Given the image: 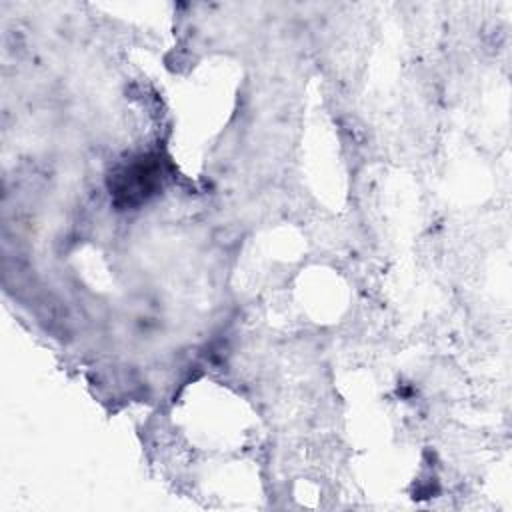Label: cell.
Listing matches in <instances>:
<instances>
[{"label": "cell", "instance_id": "6da1fadb", "mask_svg": "<svg viewBox=\"0 0 512 512\" xmlns=\"http://www.w3.org/2000/svg\"><path fill=\"white\" fill-rule=\"evenodd\" d=\"M162 168L158 158L142 156L122 166L110 180V194L122 208L138 206L148 200L160 186Z\"/></svg>", "mask_w": 512, "mask_h": 512}]
</instances>
